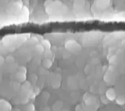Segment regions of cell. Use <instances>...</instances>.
Listing matches in <instances>:
<instances>
[{"instance_id":"3957f363","label":"cell","mask_w":125,"mask_h":111,"mask_svg":"<svg viewBox=\"0 0 125 111\" xmlns=\"http://www.w3.org/2000/svg\"><path fill=\"white\" fill-rule=\"evenodd\" d=\"M106 98H108V100H115L116 98V92L115 91V90L112 89V88L109 89L106 91Z\"/></svg>"},{"instance_id":"277c9868","label":"cell","mask_w":125,"mask_h":111,"mask_svg":"<svg viewBox=\"0 0 125 111\" xmlns=\"http://www.w3.org/2000/svg\"><path fill=\"white\" fill-rule=\"evenodd\" d=\"M116 102L119 105H124L125 104V97L124 95H119L117 98H116Z\"/></svg>"},{"instance_id":"52a82bcc","label":"cell","mask_w":125,"mask_h":111,"mask_svg":"<svg viewBox=\"0 0 125 111\" xmlns=\"http://www.w3.org/2000/svg\"><path fill=\"white\" fill-rule=\"evenodd\" d=\"M36 49L39 52H42L44 50V47L43 45H37L36 46Z\"/></svg>"},{"instance_id":"8992f818","label":"cell","mask_w":125,"mask_h":111,"mask_svg":"<svg viewBox=\"0 0 125 111\" xmlns=\"http://www.w3.org/2000/svg\"><path fill=\"white\" fill-rule=\"evenodd\" d=\"M5 61H6L7 63H11V62H13L14 61V57H12L11 56H8V57H7V59L5 60Z\"/></svg>"},{"instance_id":"ba28073f","label":"cell","mask_w":125,"mask_h":111,"mask_svg":"<svg viewBox=\"0 0 125 111\" xmlns=\"http://www.w3.org/2000/svg\"><path fill=\"white\" fill-rule=\"evenodd\" d=\"M34 111V106L32 104H29L27 107V111Z\"/></svg>"},{"instance_id":"7a4b0ae2","label":"cell","mask_w":125,"mask_h":111,"mask_svg":"<svg viewBox=\"0 0 125 111\" xmlns=\"http://www.w3.org/2000/svg\"><path fill=\"white\" fill-rule=\"evenodd\" d=\"M111 0H97L96 6L99 9H106L110 4Z\"/></svg>"},{"instance_id":"6da1fadb","label":"cell","mask_w":125,"mask_h":111,"mask_svg":"<svg viewBox=\"0 0 125 111\" xmlns=\"http://www.w3.org/2000/svg\"><path fill=\"white\" fill-rule=\"evenodd\" d=\"M66 48L71 52H79L82 49L81 46L77 43L76 41L74 40H69L65 44Z\"/></svg>"},{"instance_id":"9c48e42d","label":"cell","mask_w":125,"mask_h":111,"mask_svg":"<svg viewBox=\"0 0 125 111\" xmlns=\"http://www.w3.org/2000/svg\"><path fill=\"white\" fill-rule=\"evenodd\" d=\"M4 62H5V59L2 56H0V66L3 65Z\"/></svg>"},{"instance_id":"5b68a950","label":"cell","mask_w":125,"mask_h":111,"mask_svg":"<svg viewBox=\"0 0 125 111\" xmlns=\"http://www.w3.org/2000/svg\"><path fill=\"white\" fill-rule=\"evenodd\" d=\"M43 65H44V67L49 68V67L51 66V65H52V62H51V60H49V59H45V60L43 61Z\"/></svg>"}]
</instances>
